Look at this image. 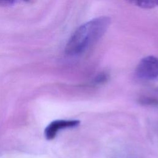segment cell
I'll list each match as a JSON object with an SVG mask.
<instances>
[{
	"label": "cell",
	"mask_w": 158,
	"mask_h": 158,
	"mask_svg": "<svg viewBox=\"0 0 158 158\" xmlns=\"http://www.w3.org/2000/svg\"><path fill=\"white\" fill-rule=\"evenodd\" d=\"M134 5L144 9H151L158 6V0H145L130 1Z\"/></svg>",
	"instance_id": "cell-4"
},
{
	"label": "cell",
	"mask_w": 158,
	"mask_h": 158,
	"mask_svg": "<svg viewBox=\"0 0 158 158\" xmlns=\"http://www.w3.org/2000/svg\"><path fill=\"white\" fill-rule=\"evenodd\" d=\"M107 79V75L106 73H100L94 79L95 83H102L105 82Z\"/></svg>",
	"instance_id": "cell-5"
},
{
	"label": "cell",
	"mask_w": 158,
	"mask_h": 158,
	"mask_svg": "<svg viewBox=\"0 0 158 158\" xmlns=\"http://www.w3.org/2000/svg\"><path fill=\"white\" fill-rule=\"evenodd\" d=\"M15 1H0V6H6L9 5H12Z\"/></svg>",
	"instance_id": "cell-7"
},
{
	"label": "cell",
	"mask_w": 158,
	"mask_h": 158,
	"mask_svg": "<svg viewBox=\"0 0 158 158\" xmlns=\"http://www.w3.org/2000/svg\"><path fill=\"white\" fill-rule=\"evenodd\" d=\"M110 23L109 17L101 16L80 25L71 35L66 44V54L76 56L84 52L104 35Z\"/></svg>",
	"instance_id": "cell-1"
},
{
	"label": "cell",
	"mask_w": 158,
	"mask_h": 158,
	"mask_svg": "<svg viewBox=\"0 0 158 158\" xmlns=\"http://www.w3.org/2000/svg\"><path fill=\"white\" fill-rule=\"evenodd\" d=\"M143 103L146 104H156V103H158V101L152 99H143Z\"/></svg>",
	"instance_id": "cell-6"
},
{
	"label": "cell",
	"mask_w": 158,
	"mask_h": 158,
	"mask_svg": "<svg viewBox=\"0 0 158 158\" xmlns=\"http://www.w3.org/2000/svg\"><path fill=\"white\" fill-rule=\"evenodd\" d=\"M80 122L78 120H56L51 122L44 130V136L48 140L54 139L58 132L63 129L78 126Z\"/></svg>",
	"instance_id": "cell-3"
},
{
	"label": "cell",
	"mask_w": 158,
	"mask_h": 158,
	"mask_svg": "<svg viewBox=\"0 0 158 158\" xmlns=\"http://www.w3.org/2000/svg\"><path fill=\"white\" fill-rule=\"evenodd\" d=\"M135 75L142 80H152L158 77V57L149 56L143 58L138 63Z\"/></svg>",
	"instance_id": "cell-2"
}]
</instances>
